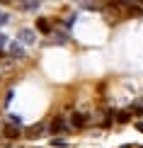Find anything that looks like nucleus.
<instances>
[{
    "mask_svg": "<svg viewBox=\"0 0 143 148\" xmlns=\"http://www.w3.org/2000/svg\"><path fill=\"white\" fill-rule=\"evenodd\" d=\"M12 100H15V92H12V90H10V92H8V95H5V104H10Z\"/></svg>",
    "mask_w": 143,
    "mask_h": 148,
    "instance_id": "11",
    "label": "nucleus"
},
{
    "mask_svg": "<svg viewBox=\"0 0 143 148\" xmlns=\"http://www.w3.org/2000/svg\"><path fill=\"white\" fill-rule=\"evenodd\" d=\"M90 121V116L88 114H80V112H75V114H70V124L75 126V129H83L85 124Z\"/></svg>",
    "mask_w": 143,
    "mask_h": 148,
    "instance_id": "2",
    "label": "nucleus"
},
{
    "mask_svg": "<svg viewBox=\"0 0 143 148\" xmlns=\"http://www.w3.org/2000/svg\"><path fill=\"white\" fill-rule=\"evenodd\" d=\"M8 53H10L12 58H24V49H22L20 44H15V41L8 44Z\"/></svg>",
    "mask_w": 143,
    "mask_h": 148,
    "instance_id": "4",
    "label": "nucleus"
},
{
    "mask_svg": "<svg viewBox=\"0 0 143 148\" xmlns=\"http://www.w3.org/2000/svg\"><path fill=\"white\" fill-rule=\"evenodd\" d=\"M8 20H10V17H8V15H5V12H0V27H3V24H5V22H8Z\"/></svg>",
    "mask_w": 143,
    "mask_h": 148,
    "instance_id": "13",
    "label": "nucleus"
},
{
    "mask_svg": "<svg viewBox=\"0 0 143 148\" xmlns=\"http://www.w3.org/2000/svg\"><path fill=\"white\" fill-rule=\"evenodd\" d=\"M44 124H34V126H29L27 129V136H32V138H36V136H41V131H44Z\"/></svg>",
    "mask_w": 143,
    "mask_h": 148,
    "instance_id": "7",
    "label": "nucleus"
},
{
    "mask_svg": "<svg viewBox=\"0 0 143 148\" xmlns=\"http://www.w3.org/2000/svg\"><path fill=\"white\" fill-rule=\"evenodd\" d=\"M20 8L22 10H36V8H39V3H22Z\"/></svg>",
    "mask_w": 143,
    "mask_h": 148,
    "instance_id": "9",
    "label": "nucleus"
},
{
    "mask_svg": "<svg viewBox=\"0 0 143 148\" xmlns=\"http://www.w3.org/2000/svg\"><path fill=\"white\" fill-rule=\"evenodd\" d=\"M114 119L124 124V121H129V119H131V112H116V116H114Z\"/></svg>",
    "mask_w": 143,
    "mask_h": 148,
    "instance_id": "8",
    "label": "nucleus"
},
{
    "mask_svg": "<svg viewBox=\"0 0 143 148\" xmlns=\"http://www.w3.org/2000/svg\"><path fill=\"white\" fill-rule=\"evenodd\" d=\"M20 41L22 44H34L36 41V32L34 29H20Z\"/></svg>",
    "mask_w": 143,
    "mask_h": 148,
    "instance_id": "3",
    "label": "nucleus"
},
{
    "mask_svg": "<svg viewBox=\"0 0 143 148\" xmlns=\"http://www.w3.org/2000/svg\"><path fill=\"white\" fill-rule=\"evenodd\" d=\"M51 143H53V146H68V141H66V138H53Z\"/></svg>",
    "mask_w": 143,
    "mask_h": 148,
    "instance_id": "10",
    "label": "nucleus"
},
{
    "mask_svg": "<svg viewBox=\"0 0 143 148\" xmlns=\"http://www.w3.org/2000/svg\"><path fill=\"white\" fill-rule=\"evenodd\" d=\"M3 134H5V136H8V138H20L22 136V131H20V126H15V124H8V126H3Z\"/></svg>",
    "mask_w": 143,
    "mask_h": 148,
    "instance_id": "5",
    "label": "nucleus"
},
{
    "mask_svg": "<svg viewBox=\"0 0 143 148\" xmlns=\"http://www.w3.org/2000/svg\"><path fill=\"white\" fill-rule=\"evenodd\" d=\"M0 134H3V129H0Z\"/></svg>",
    "mask_w": 143,
    "mask_h": 148,
    "instance_id": "15",
    "label": "nucleus"
},
{
    "mask_svg": "<svg viewBox=\"0 0 143 148\" xmlns=\"http://www.w3.org/2000/svg\"><path fill=\"white\" fill-rule=\"evenodd\" d=\"M36 32H41V34H49V32H51V24H49V20H44V17H36Z\"/></svg>",
    "mask_w": 143,
    "mask_h": 148,
    "instance_id": "6",
    "label": "nucleus"
},
{
    "mask_svg": "<svg viewBox=\"0 0 143 148\" xmlns=\"http://www.w3.org/2000/svg\"><path fill=\"white\" fill-rule=\"evenodd\" d=\"M136 129H138V131H143V119L138 121V124H136Z\"/></svg>",
    "mask_w": 143,
    "mask_h": 148,
    "instance_id": "14",
    "label": "nucleus"
},
{
    "mask_svg": "<svg viewBox=\"0 0 143 148\" xmlns=\"http://www.w3.org/2000/svg\"><path fill=\"white\" fill-rule=\"evenodd\" d=\"M10 121H12V124L17 126V124H20V121H22V119H20V116H17V114H10Z\"/></svg>",
    "mask_w": 143,
    "mask_h": 148,
    "instance_id": "12",
    "label": "nucleus"
},
{
    "mask_svg": "<svg viewBox=\"0 0 143 148\" xmlns=\"http://www.w3.org/2000/svg\"><path fill=\"white\" fill-rule=\"evenodd\" d=\"M66 129H68V121L63 119V116H56L51 124H49V131L51 134H61V131H66Z\"/></svg>",
    "mask_w": 143,
    "mask_h": 148,
    "instance_id": "1",
    "label": "nucleus"
}]
</instances>
